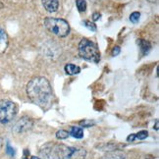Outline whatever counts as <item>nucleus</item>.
Instances as JSON below:
<instances>
[{
  "mask_svg": "<svg viewBox=\"0 0 159 159\" xmlns=\"http://www.w3.org/2000/svg\"><path fill=\"white\" fill-rule=\"evenodd\" d=\"M27 94L34 104L42 110L50 108L53 102V93L49 82L44 77H36L27 84Z\"/></svg>",
  "mask_w": 159,
  "mask_h": 159,
  "instance_id": "f257e3e1",
  "label": "nucleus"
},
{
  "mask_svg": "<svg viewBox=\"0 0 159 159\" xmlns=\"http://www.w3.org/2000/svg\"><path fill=\"white\" fill-rule=\"evenodd\" d=\"M87 151L84 148H73L63 143H48L40 149L42 159H84Z\"/></svg>",
  "mask_w": 159,
  "mask_h": 159,
  "instance_id": "f03ea898",
  "label": "nucleus"
},
{
  "mask_svg": "<svg viewBox=\"0 0 159 159\" xmlns=\"http://www.w3.org/2000/svg\"><path fill=\"white\" fill-rule=\"evenodd\" d=\"M79 54L84 60L98 63L100 60V51L97 45L89 39H83L79 43Z\"/></svg>",
  "mask_w": 159,
  "mask_h": 159,
  "instance_id": "7ed1b4c3",
  "label": "nucleus"
},
{
  "mask_svg": "<svg viewBox=\"0 0 159 159\" xmlns=\"http://www.w3.org/2000/svg\"><path fill=\"white\" fill-rule=\"evenodd\" d=\"M44 27L49 33L59 38H65L70 33V26L64 19L48 17L44 20Z\"/></svg>",
  "mask_w": 159,
  "mask_h": 159,
  "instance_id": "20e7f679",
  "label": "nucleus"
},
{
  "mask_svg": "<svg viewBox=\"0 0 159 159\" xmlns=\"http://www.w3.org/2000/svg\"><path fill=\"white\" fill-rule=\"evenodd\" d=\"M18 108L13 101L8 99L0 100V124H8L15 118Z\"/></svg>",
  "mask_w": 159,
  "mask_h": 159,
  "instance_id": "39448f33",
  "label": "nucleus"
},
{
  "mask_svg": "<svg viewBox=\"0 0 159 159\" xmlns=\"http://www.w3.org/2000/svg\"><path fill=\"white\" fill-rule=\"evenodd\" d=\"M33 126H34V122L32 119L29 117H23L16 122L12 131H13L15 134H22L32 129Z\"/></svg>",
  "mask_w": 159,
  "mask_h": 159,
  "instance_id": "423d86ee",
  "label": "nucleus"
},
{
  "mask_svg": "<svg viewBox=\"0 0 159 159\" xmlns=\"http://www.w3.org/2000/svg\"><path fill=\"white\" fill-rule=\"evenodd\" d=\"M41 1L44 9L49 13H54L59 8V0H41Z\"/></svg>",
  "mask_w": 159,
  "mask_h": 159,
  "instance_id": "0eeeda50",
  "label": "nucleus"
},
{
  "mask_svg": "<svg viewBox=\"0 0 159 159\" xmlns=\"http://www.w3.org/2000/svg\"><path fill=\"white\" fill-rule=\"evenodd\" d=\"M8 46V35L0 27V54H2Z\"/></svg>",
  "mask_w": 159,
  "mask_h": 159,
  "instance_id": "6e6552de",
  "label": "nucleus"
},
{
  "mask_svg": "<svg viewBox=\"0 0 159 159\" xmlns=\"http://www.w3.org/2000/svg\"><path fill=\"white\" fill-rule=\"evenodd\" d=\"M100 159H126V154L123 151L120 150H114V151H110L102 156Z\"/></svg>",
  "mask_w": 159,
  "mask_h": 159,
  "instance_id": "1a4fd4ad",
  "label": "nucleus"
},
{
  "mask_svg": "<svg viewBox=\"0 0 159 159\" xmlns=\"http://www.w3.org/2000/svg\"><path fill=\"white\" fill-rule=\"evenodd\" d=\"M138 43H139V46L140 48V52H142L143 55L148 54L149 52V50L151 49V44L148 41L143 40V39H139Z\"/></svg>",
  "mask_w": 159,
  "mask_h": 159,
  "instance_id": "9d476101",
  "label": "nucleus"
},
{
  "mask_svg": "<svg viewBox=\"0 0 159 159\" xmlns=\"http://www.w3.org/2000/svg\"><path fill=\"white\" fill-rule=\"evenodd\" d=\"M65 72L67 73L68 75L70 76H73V75H77L79 74L80 72H81V68H80L79 66L75 65V64H67L65 66Z\"/></svg>",
  "mask_w": 159,
  "mask_h": 159,
  "instance_id": "9b49d317",
  "label": "nucleus"
},
{
  "mask_svg": "<svg viewBox=\"0 0 159 159\" xmlns=\"http://www.w3.org/2000/svg\"><path fill=\"white\" fill-rule=\"evenodd\" d=\"M69 134L75 139H83L84 138V131L81 127H72L69 132Z\"/></svg>",
  "mask_w": 159,
  "mask_h": 159,
  "instance_id": "f8f14e48",
  "label": "nucleus"
},
{
  "mask_svg": "<svg viewBox=\"0 0 159 159\" xmlns=\"http://www.w3.org/2000/svg\"><path fill=\"white\" fill-rule=\"evenodd\" d=\"M77 8L80 12H84L87 10V2L84 0H76Z\"/></svg>",
  "mask_w": 159,
  "mask_h": 159,
  "instance_id": "ddd939ff",
  "label": "nucleus"
},
{
  "mask_svg": "<svg viewBox=\"0 0 159 159\" xmlns=\"http://www.w3.org/2000/svg\"><path fill=\"white\" fill-rule=\"evenodd\" d=\"M140 19V13L139 12H133V13L130 15V21L134 24L139 23Z\"/></svg>",
  "mask_w": 159,
  "mask_h": 159,
  "instance_id": "4468645a",
  "label": "nucleus"
},
{
  "mask_svg": "<svg viewBox=\"0 0 159 159\" xmlns=\"http://www.w3.org/2000/svg\"><path fill=\"white\" fill-rule=\"evenodd\" d=\"M69 137V133L65 130H60L56 133V138L58 139H66Z\"/></svg>",
  "mask_w": 159,
  "mask_h": 159,
  "instance_id": "2eb2a0df",
  "label": "nucleus"
},
{
  "mask_svg": "<svg viewBox=\"0 0 159 159\" xmlns=\"http://www.w3.org/2000/svg\"><path fill=\"white\" fill-rule=\"evenodd\" d=\"M134 137H136V139H144L148 137V131H140L138 134H134Z\"/></svg>",
  "mask_w": 159,
  "mask_h": 159,
  "instance_id": "dca6fc26",
  "label": "nucleus"
},
{
  "mask_svg": "<svg viewBox=\"0 0 159 159\" xmlns=\"http://www.w3.org/2000/svg\"><path fill=\"white\" fill-rule=\"evenodd\" d=\"M84 25L87 27L89 30H91V32H95L96 30V26L93 23H91L90 21H84Z\"/></svg>",
  "mask_w": 159,
  "mask_h": 159,
  "instance_id": "f3484780",
  "label": "nucleus"
},
{
  "mask_svg": "<svg viewBox=\"0 0 159 159\" xmlns=\"http://www.w3.org/2000/svg\"><path fill=\"white\" fill-rule=\"evenodd\" d=\"M6 149H7V153H8L9 155H11V156H14V155H15L14 148H12V146H11L9 143H7V148H6Z\"/></svg>",
  "mask_w": 159,
  "mask_h": 159,
  "instance_id": "a211bd4d",
  "label": "nucleus"
},
{
  "mask_svg": "<svg viewBox=\"0 0 159 159\" xmlns=\"http://www.w3.org/2000/svg\"><path fill=\"white\" fill-rule=\"evenodd\" d=\"M120 51H121V49H120V47L119 46H115L114 48H113V50H112V56H117V55H119V53H120Z\"/></svg>",
  "mask_w": 159,
  "mask_h": 159,
  "instance_id": "6ab92c4d",
  "label": "nucleus"
},
{
  "mask_svg": "<svg viewBox=\"0 0 159 159\" xmlns=\"http://www.w3.org/2000/svg\"><path fill=\"white\" fill-rule=\"evenodd\" d=\"M100 14L99 13H94L93 15V21H97L100 18Z\"/></svg>",
  "mask_w": 159,
  "mask_h": 159,
  "instance_id": "aec40b11",
  "label": "nucleus"
},
{
  "mask_svg": "<svg viewBox=\"0 0 159 159\" xmlns=\"http://www.w3.org/2000/svg\"><path fill=\"white\" fill-rule=\"evenodd\" d=\"M134 139H136V137H134V134H131V136H129V137H128V139H127L128 142H130V140H131V142H134Z\"/></svg>",
  "mask_w": 159,
  "mask_h": 159,
  "instance_id": "412c9836",
  "label": "nucleus"
},
{
  "mask_svg": "<svg viewBox=\"0 0 159 159\" xmlns=\"http://www.w3.org/2000/svg\"><path fill=\"white\" fill-rule=\"evenodd\" d=\"M24 154H25V155H24V157H23V159H30V157L29 158V154H30V152L27 150V149H25V152H24Z\"/></svg>",
  "mask_w": 159,
  "mask_h": 159,
  "instance_id": "4be33fe9",
  "label": "nucleus"
},
{
  "mask_svg": "<svg viewBox=\"0 0 159 159\" xmlns=\"http://www.w3.org/2000/svg\"><path fill=\"white\" fill-rule=\"evenodd\" d=\"M148 1H149L150 3H157L158 0H148Z\"/></svg>",
  "mask_w": 159,
  "mask_h": 159,
  "instance_id": "5701e85b",
  "label": "nucleus"
},
{
  "mask_svg": "<svg viewBox=\"0 0 159 159\" xmlns=\"http://www.w3.org/2000/svg\"><path fill=\"white\" fill-rule=\"evenodd\" d=\"M30 159H40V158H39V157H35V156H32V157H30Z\"/></svg>",
  "mask_w": 159,
  "mask_h": 159,
  "instance_id": "b1692460",
  "label": "nucleus"
},
{
  "mask_svg": "<svg viewBox=\"0 0 159 159\" xmlns=\"http://www.w3.org/2000/svg\"><path fill=\"white\" fill-rule=\"evenodd\" d=\"M155 129L158 130V122H156V127H155Z\"/></svg>",
  "mask_w": 159,
  "mask_h": 159,
  "instance_id": "393cba45",
  "label": "nucleus"
}]
</instances>
